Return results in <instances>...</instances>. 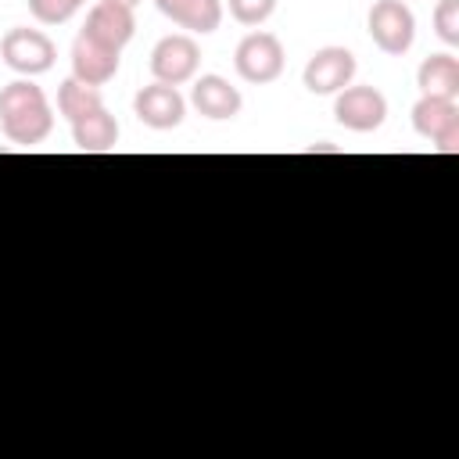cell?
<instances>
[{
    "label": "cell",
    "mask_w": 459,
    "mask_h": 459,
    "mask_svg": "<svg viewBox=\"0 0 459 459\" xmlns=\"http://www.w3.org/2000/svg\"><path fill=\"white\" fill-rule=\"evenodd\" d=\"M434 32L448 47H459V0H437V7H434Z\"/></svg>",
    "instance_id": "cell-19"
},
{
    "label": "cell",
    "mask_w": 459,
    "mask_h": 459,
    "mask_svg": "<svg viewBox=\"0 0 459 459\" xmlns=\"http://www.w3.org/2000/svg\"><path fill=\"white\" fill-rule=\"evenodd\" d=\"M197 65H201V47L190 32H172V36H161L151 50V72H154V82H165V86H183L197 75Z\"/></svg>",
    "instance_id": "cell-5"
},
{
    "label": "cell",
    "mask_w": 459,
    "mask_h": 459,
    "mask_svg": "<svg viewBox=\"0 0 459 459\" xmlns=\"http://www.w3.org/2000/svg\"><path fill=\"white\" fill-rule=\"evenodd\" d=\"M79 4H82V0H79Z\"/></svg>",
    "instance_id": "cell-21"
},
{
    "label": "cell",
    "mask_w": 459,
    "mask_h": 459,
    "mask_svg": "<svg viewBox=\"0 0 459 459\" xmlns=\"http://www.w3.org/2000/svg\"><path fill=\"white\" fill-rule=\"evenodd\" d=\"M108 4H122V7H129V11H133V7L140 4V0H108Z\"/></svg>",
    "instance_id": "cell-20"
},
{
    "label": "cell",
    "mask_w": 459,
    "mask_h": 459,
    "mask_svg": "<svg viewBox=\"0 0 459 459\" xmlns=\"http://www.w3.org/2000/svg\"><path fill=\"white\" fill-rule=\"evenodd\" d=\"M0 54H4V65L11 72H18L22 79H32V75H43L54 68L57 61V47L47 32L39 29H29V25H14L7 29L4 43H0Z\"/></svg>",
    "instance_id": "cell-3"
},
{
    "label": "cell",
    "mask_w": 459,
    "mask_h": 459,
    "mask_svg": "<svg viewBox=\"0 0 459 459\" xmlns=\"http://www.w3.org/2000/svg\"><path fill=\"white\" fill-rule=\"evenodd\" d=\"M39 25H65L82 4L79 0H25Z\"/></svg>",
    "instance_id": "cell-17"
},
{
    "label": "cell",
    "mask_w": 459,
    "mask_h": 459,
    "mask_svg": "<svg viewBox=\"0 0 459 459\" xmlns=\"http://www.w3.org/2000/svg\"><path fill=\"white\" fill-rule=\"evenodd\" d=\"M333 118L351 133H373L387 118V97L377 86H344L333 93Z\"/></svg>",
    "instance_id": "cell-8"
},
{
    "label": "cell",
    "mask_w": 459,
    "mask_h": 459,
    "mask_svg": "<svg viewBox=\"0 0 459 459\" xmlns=\"http://www.w3.org/2000/svg\"><path fill=\"white\" fill-rule=\"evenodd\" d=\"M118 54L122 50L79 32L72 39V75L79 82H86V86H104V82H111L118 75Z\"/></svg>",
    "instance_id": "cell-10"
},
{
    "label": "cell",
    "mask_w": 459,
    "mask_h": 459,
    "mask_svg": "<svg viewBox=\"0 0 459 459\" xmlns=\"http://www.w3.org/2000/svg\"><path fill=\"white\" fill-rule=\"evenodd\" d=\"M366 29H369V39L384 54H391V57L409 54V47L416 39V18H412V11H409L405 0H377L369 7Z\"/></svg>",
    "instance_id": "cell-4"
},
{
    "label": "cell",
    "mask_w": 459,
    "mask_h": 459,
    "mask_svg": "<svg viewBox=\"0 0 459 459\" xmlns=\"http://www.w3.org/2000/svg\"><path fill=\"white\" fill-rule=\"evenodd\" d=\"M154 7L186 32H215L222 22V0H154Z\"/></svg>",
    "instance_id": "cell-13"
},
{
    "label": "cell",
    "mask_w": 459,
    "mask_h": 459,
    "mask_svg": "<svg viewBox=\"0 0 459 459\" xmlns=\"http://www.w3.org/2000/svg\"><path fill=\"white\" fill-rule=\"evenodd\" d=\"M133 115L151 126V129H176L186 115V100L176 86H165V82H151V86H140L136 97H133Z\"/></svg>",
    "instance_id": "cell-9"
},
{
    "label": "cell",
    "mask_w": 459,
    "mask_h": 459,
    "mask_svg": "<svg viewBox=\"0 0 459 459\" xmlns=\"http://www.w3.org/2000/svg\"><path fill=\"white\" fill-rule=\"evenodd\" d=\"M72 140L82 154H108L118 147V122L108 108H100V111L72 122Z\"/></svg>",
    "instance_id": "cell-15"
},
{
    "label": "cell",
    "mask_w": 459,
    "mask_h": 459,
    "mask_svg": "<svg viewBox=\"0 0 459 459\" xmlns=\"http://www.w3.org/2000/svg\"><path fill=\"white\" fill-rule=\"evenodd\" d=\"M412 129L430 140L437 154L459 151V104L445 97H420L412 104Z\"/></svg>",
    "instance_id": "cell-7"
},
{
    "label": "cell",
    "mask_w": 459,
    "mask_h": 459,
    "mask_svg": "<svg viewBox=\"0 0 459 459\" xmlns=\"http://www.w3.org/2000/svg\"><path fill=\"white\" fill-rule=\"evenodd\" d=\"M283 65H287V54H283V43L276 32H262V29L247 32L233 50V68L251 86L276 82L283 75Z\"/></svg>",
    "instance_id": "cell-2"
},
{
    "label": "cell",
    "mask_w": 459,
    "mask_h": 459,
    "mask_svg": "<svg viewBox=\"0 0 459 459\" xmlns=\"http://www.w3.org/2000/svg\"><path fill=\"white\" fill-rule=\"evenodd\" d=\"M222 7H230V18L255 29L262 22H269V14L276 11V0H226Z\"/></svg>",
    "instance_id": "cell-18"
},
{
    "label": "cell",
    "mask_w": 459,
    "mask_h": 459,
    "mask_svg": "<svg viewBox=\"0 0 459 459\" xmlns=\"http://www.w3.org/2000/svg\"><path fill=\"white\" fill-rule=\"evenodd\" d=\"M190 104H194L204 118L226 122V118H237V115H240L244 97H240V90H237L230 79H222V75H201V79H194V86H190Z\"/></svg>",
    "instance_id": "cell-11"
},
{
    "label": "cell",
    "mask_w": 459,
    "mask_h": 459,
    "mask_svg": "<svg viewBox=\"0 0 459 459\" xmlns=\"http://www.w3.org/2000/svg\"><path fill=\"white\" fill-rule=\"evenodd\" d=\"M0 129L11 143H43L54 129V108L32 79H14L0 90Z\"/></svg>",
    "instance_id": "cell-1"
},
{
    "label": "cell",
    "mask_w": 459,
    "mask_h": 459,
    "mask_svg": "<svg viewBox=\"0 0 459 459\" xmlns=\"http://www.w3.org/2000/svg\"><path fill=\"white\" fill-rule=\"evenodd\" d=\"M416 86H420V97L455 100L459 97V57L455 54H430V57H423V65L416 68Z\"/></svg>",
    "instance_id": "cell-14"
},
{
    "label": "cell",
    "mask_w": 459,
    "mask_h": 459,
    "mask_svg": "<svg viewBox=\"0 0 459 459\" xmlns=\"http://www.w3.org/2000/svg\"><path fill=\"white\" fill-rule=\"evenodd\" d=\"M355 54L348 47H319L308 61H305V72H301V82L308 93L316 97H333L341 93L344 86H351L355 79Z\"/></svg>",
    "instance_id": "cell-6"
},
{
    "label": "cell",
    "mask_w": 459,
    "mask_h": 459,
    "mask_svg": "<svg viewBox=\"0 0 459 459\" xmlns=\"http://www.w3.org/2000/svg\"><path fill=\"white\" fill-rule=\"evenodd\" d=\"M82 32L93 36V39H100V43H108V47H115V50H122V47L133 39V32H136V18H133V11L122 7V4L97 0V4L90 7V14H86Z\"/></svg>",
    "instance_id": "cell-12"
},
{
    "label": "cell",
    "mask_w": 459,
    "mask_h": 459,
    "mask_svg": "<svg viewBox=\"0 0 459 459\" xmlns=\"http://www.w3.org/2000/svg\"><path fill=\"white\" fill-rule=\"evenodd\" d=\"M100 108H104L100 86H86V82H79L75 75L57 86V111H61V118L79 122V118L93 115V111H100Z\"/></svg>",
    "instance_id": "cell-16"
}]
</instances>
